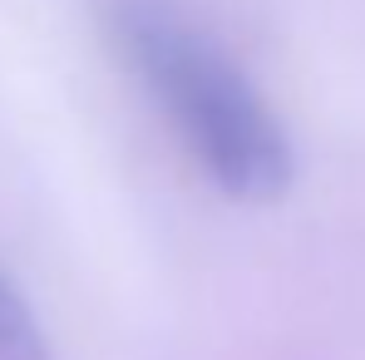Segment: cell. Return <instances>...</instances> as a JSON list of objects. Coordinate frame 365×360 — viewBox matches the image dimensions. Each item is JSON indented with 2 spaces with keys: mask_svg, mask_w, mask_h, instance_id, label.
Wrapping results in <instances>:
<instances>
[{
  "mask_svg": "<svg viewBox=\"0 0 365 360\" xmlns=\"http://www.w3.org/2000/svg\"><path fill=\"white\" fill-rule=\"evenodd\" d=\"M0 360H55L35 306L5 272H0Z\"/></svg>",
  "mask_w": 365,
  "mask_h": 360,
  "instance_id": "7a4b0ae2",
  "label": "cell"
},
{
  "mask_svg": "<svg viewBox=\"0 0 365 360\" xmlns=\"http://www.w3.org/2000/svg\"><path fill=\"white\" fill-rule=\"evenodd\" d=\"M109 30L227 197L287 192L297 158L282 119L178 0H109Z\"/></svg>",
  "mask_w": 365,
  "mask_h": 360,
  "instance_id": "6da1fadb",
  "label": "cell"
}]
</instances>
